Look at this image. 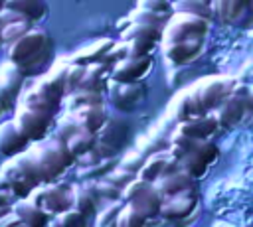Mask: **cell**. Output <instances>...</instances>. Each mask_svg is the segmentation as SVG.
<instances>
[{"instance_id":"6da1fadb","label":"cell","mask_w":253,"mask_h":227,"mask_svg":"<svg viewBox=\"0 0 253 227\" xmlns=\"http://www.w3.org/2000/svg\"><path fill=\"white\" fill-rule=\"evenodd\" d=\"M53 53V41L47 32L43 30H32L22 39H18L14 45L8 47V61L14 63L26 77L40 73L45 63L51 59Z\"/></svg>"},{"instance_id":"7a4b0ae2","label":"cell","mask_w":253,"mask_h":227,"mask_svg":"<svg viewBox=\"0 0 253 227\" xmlns=\"http://www.w3.org/2000/svg\"><path fill=\"white\" fill-rule=\"evenodd\" d=\"M28 154L34 158V162L42 174L43 184L61 182V176L71 166H77V160L71 154L67 142L61 138H55V136H49L42 142L30 144Z\"/></svg>"},{"instance_id":"3957f363","label":"cell","mask_w":253,"mask_h":227,"mask_svg":"<svg viewBox=\"0 0 253 227\" xmlns=\"http://www.w3.org/2000/svg\"><path fill=\"white\" fill-rule=\"evenodd\" d=\"M34 205L43 209L51 219L73 209L75 203V186L67 182H55V184H43L28 197Z\"/></svg>"},{"instance_id":"277c9868","label":"cell","mask_w":253,"mask_h":227,"mask_svg":"<svg viewBox=\"0 0 253 227\" xmlns=\"http://www.w3.org/2000/svg\"><path fill=\"white\" fill-rule=\"evenodd\" d=\"M55 118L57 116H51L47 113H42V111H34V109H28V107H20L14 111V124L18 126V130L22 132V136L30 142V144H36V142H42L45 138H49L53 126H55Z\"/></svg>"},{"instance_id":"5b68a950","label":"cell","mask_w":253,"mask_h":227,"mask_svg":"<svg viewBox=\"0 0 253 227\" xmlns=\"http://www.w3.org/2000/svg\"><path fill=\"white\" fill-rule=\"evenodd\" d=\"M123 203L125 205H130L132 209H136L146 219H158L160 217L162 197H160L158 189L154 188V184L144 182L140 178H136L123 191Z\"/></svg>"},{"instance_id":"8992f818","label":"cell","mask_w":253,"mask_h":227,"mask_svg":"<svg viewBox=\"0 0 253 227\" xmlns=\"http://www.w3.org/2000/svg\"><path fill=\"white\" fill-rule=\"evenodd\" d=\"M208 26L204 18L174 12L168 26L164 28V43H178V41H190V39H202Z\"/></svg>"},{"instance_id":"52a82bcc","label":"cell","mask_w":253,"mask_h":227,"mask_svg":"<svg viewBox=\"0 0 253 227\" xmlns=\"http://www.w3.org/2000/svg\"><path fill=\"white\" fill-rule=\"evenodd\" d=\"M150 69H152V55L150 57H128L111 69L109 81L123 83V85H134V83H140L148 75Z\"/></svg>"},{"instance_id":"ba28073f","label":"cell","mask_w":253,"mask_h":227,"mask_svg":"<svg viewBox=\"0 0 253 227\" xmlns=\"http://www.w3.org/2000/svg\"><path fill=\"white\" fill-rule=\"evenodd\" d=\"M109 91V101L111 105L121 111V113H130L142 99H144V85L134 83V85H123V83H113L109 81L107 85Z\"/></svg>"},{"instance_id":"9c48e42d","label":"cell","mask_w":253,"mask_h":227,"mask_svg":"<svg viewBox=\"0 0 253 227\" xmlns=\"http://www.w3.org/2000/svg\"><path fill=\"white\" fill-rule=\"evenodd\" d=\"M0 176L10 184L14 195L18 197V201H20V199H28V197L34 193V189L40 188V186H36V184L24 174V170L16 164V160H6V162L2 164V168H0Z\"/></svg>"},{"instance_id":"30bf717a","label":"cell","mask_w":253,"mask_h":227,"mask_svg":"<svg viewBox=\"0 0 253 227\" xmlns=\"http://www.w3.org/2000/svg\"><path fill=\"white\" fill-rule=\"evenodd\" d=\"M30 142L22 136V132L18 130V126L14 124V120H4L0 122V154H4L6 158H16L24 152H28Z\"/></svg>"},{"instance_id":"8fae6325","label":"cell","mask_w":253,"mask_h":227,"mask_svg":"<svg viewBox=\"0 0 253 227\" xmlns=\"http://www.w3.org/2000/svg\"><path fill=\"white\" fill-rule=\"evenodd\" d=\"M117 41L109 39V38H103V39H97L81 49H77L71 57H69V63L73 65H83V67H89V65H95V63H103V59L109 55V51L113 49Z\"/></svg>"},{"instance_id":"7c38bea8","label":"cell","mask_w":253,"mask_h":227,"mask_svg":"<svg viewBox=\"0 0 253 227\" xmlns=\"http://www.w3.org/2000/svg\"><path fill=\"white\" fill-rule=\"evenodd\" d=\"M26 75L10 61L0 63V89L6 91L12 99H16L20 103V97L26 89Z\"/></svg>"},{"instance_id":"4fadbf2b","label":"cell","mask_w":253,"mask_h":227,"mask_svg":"<svg viewBox=\"0 0 253 227\" xmlns=\"http://www.w3.org/2000/svg\"><path fill=\"white\" fill-rule=\"evenodd\" d=\"M154 188L158 189L162 199L176 197V195H186V193H190V189H194L190 176L184 174V172H178V174H172V176H162L160 180L154 182Z\"/></svg>"},{"instance_id":"5bb4252c","label":"cell","mask_w":253,"mask_h":227,"mask_svg":"<svg viewBox=\"0 0 253 227\" xmlns=\"http://www.w3.org/2000/svg\"><path fill=\"white\" fill-rule=\"evenodd\" d=\"M73 114L77 116V120L81 122V126H83L85 130L93 132V134H99V132L107 126V122H109V118H111V114H109V111H107L105 105L83 107V109L75 111Z\"/></svg>"},{"instance_id":"9a60e30c","label":"cell","mask_w":253,"mask_h":227,"mask_svg":"<svg viewBox=\"0 0 253 227\" xmlns=\"http://www.w3.org/2000/svg\"><path fill=\"white\" fill-rule=\"evenodd\" d=\"M202 39H190V41H178V43H164V57L172 65H184L192 61L200 53Z\"/></svg>"},{"instance_id":"2e32d148","label":"cell","mask_w":253,"mask_h":227,"mask_svg":"<svg viewBox=\"0 0 253 227\" xmlns=\"http://www.w3.org/2000/svg\"><path fill=\"white\" fill-rule=\"evenodd\" d=\"M14 213L28 227H49V221H51V217L43 209H40L38 205H34L30 199L16 201L14 203Z\"/></svg>"},{"instance_id":"e0dca14e","label":"cell","mask_w":253,"mask_h":227,"mask_svg":"<svg viewBox=\"0 0 253 227\" xmlns=\"http://www.w3.org/2000/svg\"><path fill=\"white\" fill-rule=\"evenodd\" d=\"M6 8L18 12L30 24H38L49 14V6L40 0H6Z\"/></svg>"},{"instance_id":"ac0fdd59","label":"cell","mask_w":253,"mask_h":227,"mask_svg":"<svg viewBox=\"0 0 253 227\" xmlns=\"http://www.w3.org/2000/svg\"><path fill=\"white\" fill-rule=\"evenodd\" d=\"M192 207H194V197H190V193L162 199L160 219H164V221H180L192 211Z\"/></svg>"},{"instance_id":"d6986e66","label":"cell","mask_w":253,"mask_h":227,"mask_svg":"<svg viewBox=\"0 0 253 227\" xmlns=\"http://www.w3.org/2000/svg\"><path fill=\"white\" fill-rule=\"evenodd\" d=\"M172 154L170 152H152L146 156V162L142 166V170L138 172V178L144 180V182H150L154 184L156 180H160L168 168V162H170Z\"/></svg>"},{"instance_id":"ffe728a7","label":"cell","mask_w":253,"mask_h":227,"mask_svg":"<svg viewBox=\"0 0 253 227\" xmlns=\"http://www.w3.org/2000/svg\"><path fill=\"white\" fill-rule=\"evenodd\" d=\"M109 75H111V67H107L105 63L89 65L87 71H85V79H83L79 91L105 93V89H107V85H109Z\"/></svg>"},{"instance_id":"44dd1931","label":"cell","mask_w":253,"mask_h":227,"mask_svg":"<svg viewBox=\"0 0 253 227\" xmlns=\"http://www.w3.org/2000/svg\"><path fill=\"white\" fill-rule=\"evenodd\" d=\"M93 105H105V95L103 93H91V91H75V93L65 97L63 113H75L83 107H93Z\"/></svg>"},{"instance_id":"7402d4cb","label":"cell","mask_w":253,"mask_h":227,"mask_svg":"<svg viewBox=\"0 0 253 227\" xmlns=\"http://www.w3.org/2000/svg\"><path fill=\"white\" fill-rule=\"evenodd\" d=\"M73 209H77L89 221H95L97 215H99L101 203L91 195V191L83 184H79V186H75V203H73Z\"/></svg>"},{"instance_id":"603a6c76","label":"cell","mask_w":253,"mask_h":227,"mask_svg":"<svg viewBox=\"0 0 253 227\" xmlns=\"http://www.w3.org/2000/svg\"><path fill=\"white\" fill-rule=\"evenodd\" d=\"M81 130H85L81 126V122L77 120V116L73 113H63L61 116L55 118V126L51 130L49 136H55V138H61V140H71L75 134H79Z\"/></svg>"},{"instance_id":"cb8c5ba5","label":"cell","mask_w":253,"mask_h":227,"mask_svg":"<svg viewBox=\"0 0 253 227\" xmlns=\"http://www.w3.org/2000/svg\"><path fill=\"white\" fill-rule=\"evenodd\" d=\"M121 164V158H109V160H101L99 164L91 166V168H85V170H77V180L83 184V182H99V180H105L115 168H119Z\"/></svg>"},{"instance_id":"d4e9b609","label":"cell","mask_w":253,"mask_h":227,"mask_svg":"<svg viewBox=\"0 0 253 227\" xmlns=\"http://www.w3.org/2000/svg\"><path fill=\"white\" fill-rule=\"evenodd\" d=\"M95 144H97V134H93V132H89V130H81V132L75 134L71 140H67V146H69L71 154L75 156V160L81 158L83 154L91 152V150L95 148Z\"/></svg>"},{"instance_id":"484cf974","label":"cell","mask_w":253,"mask_h":227,"mask_svg":"<svg viewBox=\"0 0 253 227\" xmlns=\"http://www.w3.org/2000/svg\"><path fill=\"white\" fill-rule=\"evenodd\" d=\"M123 207H125L123 201L103 205L99 209L97 219H95V227H117V221H119V215H121Z\"/></svg>"},{"instance_id":"4316f807","label":"cell","mask_w":253,"mask_h":227,"mask_svg":"<svg viewBox=\"0 0 253 227\" xmlns=\"http://www.w3.org/2000/svg\"><path fill=\"white\" fill-rule=\"evenodd\" d=\"M89 219L81 215L77 209H69L49 221V227H89Z\"/></svg>"},{"instance_id":"83f0119b","label":"cell","mask_w":253,"mask_h":227,"mask_svg":"<svg viewBox=\"0 0 253 227\" xmlns=\"http://www.w3.org/2000/svg\"><path fill=\"white\" fill-rule=\"evenodd\" d=\"M34 30V24H30V22H16V24H10L6 30H4V34H2V43H4V47H10V45H14L18 39H22L26 34H30Z\"/></svg>"},{"instance_id":"f1b7e54d","label":"cell","mask_w":253,"mask_h":227,"mask_svg":"<svg viewBox=\"0 0 253 227\" xmlns=\"http://www.w3.org/2000/svg\"><path fill=\"white\" fill-rule=\"evenodd\" d=\"M144 162H146V156H144L140 150H130V152H126L125 156H121L119 168L130 172V174H134V176H138V172L142 170Z\"/></svg>"},{"instance_id":"f546056e","label":"cell","mask_w":253,"mask_h":227,"mask_svg":"<svg viewBox=\"0 0 253 227\" xmlns=\"http://www.w3.org/2000/svg\"><path fill=\"white\" fill-rule=\"evenodd\" d=\"M146 217L140 215L136 209H132L130 205H125L121 215H119V221H117V227H144L146 225Z\"/></svg>"},{"instance_id":"4dcf8cb0","label":"cell","mask_w":253,"mask_h":227,"mask_svg":"<svg viewBox=\"0 0 253 227\" xmlns=\"http://www.w3.org/2000/svg\"><path fill=\"white\" fill-rule=\"evenodd\" d=\"M85 71H87V67L69 63L67 73H65V79H67V95H71V93H75V91L81 89V83L85 79Z\"/></svg>"},{"instance_id":"1f68e13d","label":"cell","mask_w":253,"mask_h":227,"mask_svg":"<svg viewBox=\"0 0 253 227\" xmlns=\"http://www.w3.org/2000/svg\"><path fill=\"white\" fill-rule=\"evenodd\" d=\"M126 45H128V57H150V53L158 43L148 39H130L126 41Z\"/></svg>"},{"instance_id":"d6a6232c","label":"cell","mask_w":253,"mask_h":227,"mask_svg":"<svg viewBox=\"0 0 253 227\" xmlns=\"http://www.w3.org/2000/svg\"><path fill=\"white\" fill-rule=\"evenodd\" d=\"M125 59H128V45H126V41H117L115 45H113V49L109 51V55L103 59V63L107 65V67H115L117 63H121V61H125Z\"/></svg>"},{"instance_id":"836d02e7","label":"cell","mask_w":253,"mask_h":227,"mask_svg":"<svg viewBox=\"0 0 253 227\" xmlns=\"http://www.w3.org/2000/svg\"><path fill=\"white\" fill-rule=\"evenodd\" d=\"M136 178H138V176H134V174H130V172H126V170H123V168H115L105 180H109L113 186H117L121 191H125Z\"/></svg>"},{"instance_id":"e575fe53","label":"cell","mask_w":253,"mask_h":227,"mask_svg":"<svg viewBox=\"0 0 253 227\" xmlns=\"http://www.w3.org/2000/svg\"><path fill=\"white\" fill-rule=\"evenodd\" d=\"M136 8L140 10H146V12H152V14H158V16H174V6L168 4V2H162V0H144V2H138Z\"/></svg>"},{"instance_id":"d590c367","label":"cell","mask_w":253,"mask_h":227,"mask_svg":"<svg viewBox=\"0 0 253 227\" xmlns=\"http://www.w3.org/2000/svg\"><path fill=\"white\" fill-rule=\"evenodd\" d=\"M20 223H22V221H20V219H18V215L12 211L10 215H6V217L0 221V227H18Z\"/></svg>"},{"instance_id":"8d00e7d4","label":"cell","mask_w":253,"mask_h":227,"mask_svg":"<svg viewBox=\"0 0 253 227\" xmlns=\"http://www.w3.org/2000/svg\"><path fill=\"white\" fill-rule=\"evenodd\" d=\"M144 227H166V221L160 219V217H158V219H148Z\"/></svg>"},{"instance_id":"74e56055","label":"cell","mask_w":253,"mask_h":227,"mask_svg":"<svg viewBox=\"0 0 253 227\" xmlns=\"http://www.w3.org/2000/svg\"><path fill=\"white\" fill-rule=\"evenodd\" d=\"M12 211H14V205H10V207H2V209H0V221H2L6 215H10Z\"/></svg>"},{"instance_id":"f35d334b","label":"cell","mask_w":253,"mask_h":227,"mask_svg":"<svg viewBox=\"0 0 253 227\" xmlns=\"http://www.w3.org/2000/svg\"><path fill=\"white\" fill-rule=\"evenodd\" d=\"M4 8H6V0H0V12H4Z\"/></svg>"},{"instance_id":"ab89813d","label":"cell","mask_w":253,"mask_h":227,"mask_svg":"<svg viewBox=\"0 0 253 227\" xmlns=\"http://www.w3.org/2000/svg\"><path fill=\"white\" fill-rule=\"evenodd\" d=\"M18 227H28V225H24V223H20V225H18Z\"/></svg>"},{"instance_id":"60d3db41","label":"cell","mask_w":253,"mask_h":227,"mask_svg":"<svg viewBox=\"0 0 253 227\" xmlns=\"http://www.w3.org/2000/svg\"><path fill=\"white\" fill-rule=\"evenodd\" d=\"M0 47H4V43H2V39H0Z\"/></svg>"},{"instance_id":"b9f144b4","label":"cell","mask_w":253,"mask_h":227,"mask_svg":"<svg viewBox=\"0 0 253 227\" xmlns=\"http://www.w3.org/2000/svg\"><path fill=\"white\" fill-rule=\"evenodd\" d=\"M0 114H2V113H0Z\"/></svg>"}]
</instances>
